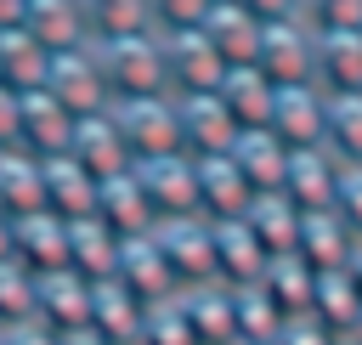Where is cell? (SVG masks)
I'll use <instances>...</instances> for the list:
<instances>
[{"label": "cell", "instance_id": "cell-1", "mask_svg": "<svg viewBox=\"0 0 362 345\" xmlns=\"http://www.w3.org/2000/svg\"><path fill=\"white\" fill-rule=\"evenodd\" d=\"M113 124H119L130 158H141V164L181 153V107H170V102H158V96H130Z\"/></svg>", "mask_w": 362, "mask_h": 345}, {"label": "cell", "instance_id": "cell-2", "mask_svg": "<svg viewBox=\"0 0 362 345\" xmlns=\"http://www.w3.org/2000/svg\"><path fill=\"white\" fill-rule=\"evenodd\" d=\"M34 317H40V322H51L57 334L90 328V277H85V271H74V266L40 271V277H34Z\"/></svg>", "mask_w": 362, "mask_h": 345}, {"label": "cell", "instance_id": "cell-3", "mask_svg": "<svg viewBox=\"0 0 362 345\" xmlns=\"http://www.w3.org/2000/svg\"><path fill=\"white\" fill-rule=\"evenodd\" d=\"M351 249H356V226L339 215V209H300V260L328 271V266H351Z\"/></svg>", "mask_w": 362, "mask_h": 345}, {"label": "cell", "instance_id": "cell-4", "mask_svg": "<svg viewBox=\"0 0 362 345\" xmlns=\"http://www.w3.org/2000/svg\"><path fill=\"white\" fill-rule=\"evenodd\" d=\"M249 232L260 238V249L277 260V255H294L300 249V209H294V198H283V192H260L255 204H249Z\"/></svg>", "mask_w": 362, "mask_h": 345}, {"label": "cell", "instance_id": "cell-5", "mask_svg": "<svg viewBox=\"0 0 362 345\" xmlns=\"http://www.w3.org/2000/svg\"><path fill=\"white\" fill-rule=\"evenodd\" d=\"M272 345H339V334H334V328H322V322L305 311V317H288V322L277 328V339H272Z\"/></svg>", "mask_w": 362, "mask_h": 345}, {"label": "cell", "instance_id": "cell-6", "mask_svg": "<svg viewBox=\"0 0 362 345\" xmlns=\"http://www.w3.org/2000/svg\"><path fill=\"white\" fill-rule=\"evenodd\" d=\"M334 209L356 226V238H362V164H345L339 170V192H334Z\"/></svg>", "mask_w": 362, "mask_h": 345}, {"label": "cell", "instance_id": "cell-7", "mask_svg": "<svg viewBox=\"0 0 362 345\" xmlns=\"http://www.w3.org/2000/svg\"><path fill=\"white\" fill-rule=\"evenodd\" d=\"M351 277H356V288H362V238H356V249H351Z\"/></svg>", "mask_w": 362, "mask_h": 345}, {"label": "cell", "instance_id": "cell-8", "mask_svg": "<svg viewBox=\"0 0 362 345\" xmlns=\"http://www.w3.org/2000/svg\"><path fill=\"white\" fill-rule=\"evenodd\" d=\"M339 345H362V334H339Z\"/></svg>", "mask_w": 362, "mask_h": 345}, {"label": "cell", "instance_id": "cell-9", "mask_svg": "<svg viewBox=\"0 0 362 345\" xmlns=\"http://www.w3.org/2000/svg\"><path fill=\"white\" fill-rule=\"evenodd\" d=\"M356 334H362V328H356Z\"/></svg>", "mask_w": 362, "mask_h": 345}]
</instances>
